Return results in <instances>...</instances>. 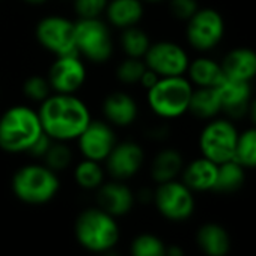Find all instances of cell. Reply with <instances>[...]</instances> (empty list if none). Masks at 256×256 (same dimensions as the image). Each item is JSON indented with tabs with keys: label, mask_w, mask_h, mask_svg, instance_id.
I'll return each instance as SVG.
<instances>
[{
	"label": "cell",
	"mask_w": 256,
	"mask_h": 256,
	"mask_svg": "<svg viewBox=\"0 0 256 256\" xmlns=\"http://www.w3.org/2000/svg\"><path fill=\"white\" fill-rule=\"evenodd\" d=\"M38 116L42 132L53 140L77 139L92 120L88 106L74 94H54L41 102Z\"/></svg>",
	"instance_id": "6da1fadb"
},
{
	"label": "cell",
	"mask_w": 256,
	"mask_h": 256,
	"mask_svg": "<svg viewBox=\"0 0 256 256\" xmlns=\"http://www.w3.org/2000/svg\"><path fill=\"white\" fill-rule=\"evenodd\" d=\"M38 112L14 106L0 116V148L6 152H28L42 134Z\"/></svg>",
	"instance_id": "7a4b0ae2"
},
{
	"label": "cell",
	"mask_w": 256,
	"mask_h": 256,
	"mask_svg": "<svg viewBox=\"0 0 256 256\" xmlns=\"http://www.w3.org/2000/svg\"><path fill=\"white\" fill-rule=\"evenodd\" d=\"M193 84L184 76L160 77L148 89V104L151 110L164 119L180 118L188 112Z\"/></svg>",
	"instance_id": "3957f363"
},
{
	"label": "cell",
	"mask_w": 256,
	"mask_h": 256,
	"mask_svg": "<svg viewBox=\"0 0 256 256\" xmlns=\"http://www.w3.org/2000/svg\"><path fill=\"white\" fill-rule=\"evenodd\" d=\"M12 190L23 202L40 205L54 198L59 190V180L56 172L46 164H28L16 172Z\"/></svg>",
	"instance_id": "277c9868"
},
{
	"label": "cell",
	"mask_w": 256,
	"mask_h": 256,
	"mask_svg": "<svg viewBox=\"0 0 256 256\" xmlns=\"http://www.w3.org/2000/svg\"><path fill=\"white\" fill-rule=\"evenodd\" d=\"M76 234L83 247L92 252H107L118 242L119 228L113 216L101 208H90L78 216Z\"/></svg>",
	"instance_id": "5b68a950"
},
{
	"label": "cell",
	"mask_w": 256,
	"mask_h": 256,
	"mask_svg": "<svg viewBox=\"0 0 256 256\" xmlns=\"http://www.w3.org/2000/svg\"><path fill=\"white\" fill-rule=\"evenodd\" d=\"M74 40L78 56L95 64L110 59L113 44L110 30L100 18H80L74 23Z\"/></svg>",
	"instance_id": "8992f818"
},
{
	"label": "cell",
	"mask_w": 256,
	"mask_h": 256,
	"mask_svg": "<svg viewBox=\"0 0 256 256\" xmlns=\"http://www.w3.org/2000/svg\"><path fill=\"white\" fill-rule=\"evenodd\" d=\"M238 130L229 119H212L204 126L199 138L202 157L216 164L234 160Z\"/></svg>",
	"instance_id": "52a82bcc"
},
{
	"label": "cell",
	"mask_w": 256,
	"mask_h": 256,
	"mask_svg": "<svg viewBox=\"0 0 256 256\" xmlns=\"http://www.w3.org/2000/svg\"><path fill=\"white\" fill-rule=\"evenodd\" d=\"M223 35L224 20L222 14L212 8H199L187 22V41L199 52H208L217 47Z\"/></svg>",
	"instance_id": "ba28073f"
},
{
	"label": "cell",
	"mask_w": 256,
	"mask_h": 256,
	"mask_svg": "<svg viewBox=\"0 0 256 256\" xmlns=\"http://www.w3.org/2000/svg\"><path fill=\"white\" fill-rule=\"evenodd\" d=\"M36 40L56 58L77 54L74 40V23L68 18L52 16L42 18L36 26Z\"/></svg>",
	"instance_id": "9c48e42d"
},
{
	"label": "cell",
	"mask_w": 256,
	"mask_h": 256,
	"mask_svg": "<svg viewBox=\"0 0 256 256\" xmlns=\"http://www.w3.org/2000/svg\"><path fill=\"white\" fill-rule=\"evenodd\" d=\"M144 60L146 68L154 71L158 77L184 76L190 64L186 50L170 41L151 44Z\"/></svg>",
	"instance_id": "30bf717a"
},
{
	"label": "cell",
	"mask_w": 256,
	"mask_h": 256,
	"mask_svg": "<svg viewBox=\"0 0 256 256\" xmlns=\"http://www.w3.org/2000/svg\"><path fill=\"white\" fill-rule=\"evenodd\" d=\"M156 204L160 212L170 220H186L194 210L192 190L178 181H168L158 186L156 192Z\"/></svg>",
	"instance_id": "8fae6325"
},
{
	"label": "cell",
	"mask_w": 256,
	"mask_h": 256,
	"mask_svg": "<svg viewBox=\"0 0 256 256\" xmlns=\"http://www.w3.org/2000/svg\"><path fill=\"white\" fill-rule=\"evenodd\" d=\"M47 78L56 94H74L86 80V68L78 54L58 56Z\"/></svg>",
	"instance_id": "7c38bea8"
},
{
	"label": "cell",
	"mask_w": 256,
	"mask_h": 256,
	"mask_svg": "<svg viewBox=\"0 0 256 256\" xmlns=\"http://www.w3.org/2000/svg\"><path fill=\"white\" fill-rule=\"evenodd\" d=\"M77 140L83 157L94 162H104L116 145L112 126L102 120H90Z\"/></svg>",
	"instance_id": "4fadbf2b"
},
{
	"label": "cell",
	"mask_w": 256,
	"mask_h": 256,
	"mask_svg": "<svg viewBox=\"0 0 256 256\" xmlns=\"http://www.w3.org/2000/svg\"><path fill=\"white\" fill-rule=\"evenodd\" d=\"M145 160L144 150L134 142L116 144L104 160L107 170L114 180H126L139 172Z\"/></svg>",
	"instance_id": "5bb4252c"
},
{
	"label": "cell",
	"mask_w": 256,
	"mask_h": 256,
	"mask_svg": "<svg viewBox=\"0 0 256 256\" xmlns=\"http://www.w3.org/2000/svg\"><path fill=\"white\" fill-rule=\"evenodd\" d=\"M214 89L218 95L222 112H224L234 119L247 114L248 104L252 100V88L248 82L223 77L214 86Z\"/></svg>",
	"instance_id": "9a60e30c"
},
{
	"label": "cell",
	"mask_w": 256,
	"mask_h": 256,
	"mask_svg": "<svg viewBox=\"0 0 256 256\" xmlns=\"http://www.w3.org/2000/svg\"><path fill=\"white\" fill-rule=\"evenodd\" d=\"M224 77L252 82L256 77V52L248 47H238L230 50L222 60Z\"/></svg>",
	"instance_id": "2e32d148"
},
{
	"label": "cell",
	"mask_w": 256,
	"mask_h": 256,
	"mask_svg": "<svg viewBox=\"0 0 256 256\" xmlns=\"http://www.w3.org/2000/svg\"><path fill=\"white\" fill-rule=\"evenodd\" d=\"M98 204L100 208L110 216H124L132 210L134 196L132 190L122 182H108L98 187Z\"/></svg>",
	"instance_id": "e0dca14e"
},
{
	"label": "cell",
	"mask_w": 256,
	"mask_h": 256,
	"mask_svg": "<svg viewBox=\"0 0 256 256\" xmlns=\"http://www.w3.org/2000/svg\"><path fill=\"white\" fill-rule=\"evenodd\" d=\"M102 110L106 119L116 126H128L138 118V104L132 95L125 92H113L107 95Z\"/></svg>",
	"instance_id": "ac0fdd59"
},
{
	"label": "cell",
	"mask_w": 256,
	"mask_h": 256,
	"mask_svg": "<svg viewBox=\"0 0 256 256\" xmlns=\"http://www.w3.org/2000/svg\"><path fill=\"white\" fill-rule=\"evenodd\" d=\"M217 168L218 164L212 163L211 160L202 157L193 160L182 174L184 184L192 192H206L214 190L216 180H217Z\"/></svg>",
	"instance_id": "d6986e66"
},
{
	"label": "cell",
	"mask_w": 256,
	"mask_h": 256,
	"mask_svg": "<svg viewBox=\"0 0 256 256\" xmlns=\"http://www.w3.org/2000/svg\"><path fill=\"white\" fill-rule=\"evenodd\" d=\"M107 20L118 29L136 26L144 17L142 0H110L104 11Z\"/></svg>",
	"instance_id": "ffe728a7"
},
{
	"label": "cell",
	"mask_w": 256,
	"mask_h": 256,
	"mask_svg": "<svg viewBox=\"0 0 256 256\" xmlns=\"http://www.w3.org/2000/svg\"><path fill=\"white\" fill-rule=\"evenodd\" d=\"M188 78L196 88H214L223 77L222 65L210 58H198L188 64Z\"/></svg>",
	"instance_id": "44dd1931"
},
{
	"label": "cell",
	"mask_w": 256,
	"mask_h": 256,
	"mask_svg": "<svg viewBox=\"0 0 256 256\" xmlns=\"http://www.w3.org/2000/svg\"><path fill=\"white\" fill-rule=\"evenodd\" d=\"M198 242L208 256H224L229 252V235L217 223H206L198 232Z\"/></svg>",
	"instance_id": "7402d4cb"
},
{
	"label": "cell",
	"mask_w": 256,
	"mask_h": 256,
	"mask_svg": "<svg viewBox=\"0 0 256 256\" xmlns=\"http://www.w3.org/2000/svg\"><path fill=\"white\" fill-rule=\"evenodd\" d=\"M182 156L176 150H163L156 156L152 162L151 175L154 181L163 184L168 181H174L176 175L182 170Z\"/></svg>",
	"instance_id": "603a6c76"
},
{
	"label": "cell",
	"mask_w": 256,
	"mask_h": 256,
	"mask_svg": "<svg viewBox=\"0 0 256 256\" xmlns=\"http://www.w3.org/2000/svg\"><path fill=\"white\" fill-rule=\"evenodd\" d=\"M188 112L200 119H212L222 112L220 100L214 88H196L192 92Z\"/></svg>",
	"instance_id": "cb8c5ba5"
},
{
	"label": "cell",
	"mask_w": 256,
	"mask_h": 256,
	"mask_svg": "<svg viewBox=\"0 0 256 256\" xmlns=\"http://www.w3.org/2000/svg\"><path fill=\"white\" fill-rule=\"evenodd\" d=\"M244 169L236 160H229L217 168V180L214 190L222 193H232L241 188L246 180Z\"/></svg>",
	"instance_id": "d4e9b609"
},
{
	"label": "cell",
	"mask_w": 256,
	"mask_h": 256,
	"mask_svg": "<svg viewBox=\"0 0 256 256\" xmlns=\"http://www.w3.org/2000/svg\"><path fill=\"white\" fill-rule=\"evenodd\" d=\"M120 46L126 58L144 59V56L146 54L151 46V41H150V36L142 29H139L138 26H132V28L122 29Z\"/></svg>",
	"instance_id": "484cf974"
},
{
	"label": "cell",
	"mask_w": 256,
	"mask_h": 256,
	"mask_svg": "<svg viewBox=\"0 0 256 256\" xmlns=\"http://www.w3.org/2000/svg\"><path fill=\"white\" fill-rule=\"evenodd\" d=\"M234 160L242 168H256V126L238 133Z\"/></svg>",
	"instance_id": "4316f807"
},
{
	"label": "cell",
	"mask_w": 256,
	"mask_h": 256,
	"mask_svg": "<svg viewBox=\"0 0 256 256\" xmlns=\"http://www.w3.org/2000/svg\"><path fill=\"white\" fill-rule=\"evenodd\" d=\"M74 176H76V181L80 187L92 190V188H98L102 184L104 174H102V169L100 166V162L84 158L82 163L77 164Z\"/></svg>",
	"instance_id": "83f0119b"
},
{
	"label": "cell",
	"mask_w": 256,
	"mask_h": 256,
	"mask_svg": "<svg viewBox=\"0 0 256 256\" xmlns=\"http://www.w3.org/2000/svg\"><path fill=\"white\" fill-rule=\"evenodd\" d=\"M42 158L48 169H52L53 172H59L70 166L72 154H71V150L65 145V142L53 140V144L50 145L48 151L46 152Z\"/></svg>",
	"instance_id": "f1b7e54d"
},
{
	"label": "cell",
	"mask_w": 256,
	"mask_h": 256,
	"mask_svg": "<svg viewBox=\"0 0 256 256\" xmlns=\"http://www.w3.org/2000/svg\"><path fill=\"white\" fill-rule=\"evenodd\" d=\"M133 256H166V247L160 238L151 234L139 235L132 246Z\"/></svg>",
	"instance_id": "f546056e"
},
{
	"label": "cell",
	"mask_w": 256,
	"mask_h": 256,
	"mask_svg": "<svg viewBox=\"0 0 256 256\" xmlns=\"http://www.w3.org/2000/svg\"><path fill=\"white\" fill-rule=\"evenodd\" d=\"M146 70L145 60L144 59H138V58H126L124 62H120L118 65L116 70V76L122 83L126 84H133V83H139L144 72Z\"/></svg>",
	"instance_id": "4dcf8cb0"
},
{
	"label": "cell",
	"mask_w": 256,
	"mask_h": 256,
	"mask_svg": "<svg viewBox=\"0 0 256 256\" xmlns=\"http://www.w3.org/2000/svg\"><path fill=\"white\" fill-rule=\"evenodd\" d=\"M23 92L29 100L41 104L44 100H47L52 95V86L48 83V78L41 76H32L24 82Z\"/></svg>",
	"instance_id": "1f68e13d"
},
{
	"label": "cell",
	"mask_w": 256,
	"mask_h": 256,
	"mask_svg": "<svg viewBox=\"0 0 256 256\" xmlns=\"http://www.w3.org/2000/svg\"><path fill=\"white\" fill-rule=\"evenodd\" d=\"M108 0H74L78 18H100L106 11Z\"/></svg>",
	"instance_id": "d6a6232c"
},
{
	"label": "cell",
	"mask_w": 256,
	"mask_h": 256,
	"mask_svg": "<svg viewBox=\"0 0 256 256\" xmlns=\"http://www.w3.org/2000/svg\"><path fill=\"white\" fill-rule=\"evenodd\" d=\"M169 8L175 18L188 22L199 10V5L198 0H170Z\"/></svg>",
	"instance_id": "836d02e7"
},
{
	"label": "cell",
	"mask_w": 256,
	"mask_h": 256,
	"mask_svg": "<svg viewBox=\"0 0 256 256\" xmlns=\"http://www.w3.org/2000/svg\"><path fill=\"white\" fill-rule=\"evenodd\" d=\"M52 144H53V139H52L50 136H47L46 133H42V134L40 136V139L30 146V150H29L28 152L32 154V156H35V157H44L46 152L48 151V148H50Z\"/></svg>",
	"instance_id": "e575fe53"
},
{
	"label": "cell",
	"mask_w": 256,
	"mask_h": 256,
	"mask_svg": "<svg viewBox=\"0 0 256 256\" xmlns=\"http://www.w3.org/2000/svg\"><path fill=\"white\" fill-rule=\"evenodd\" d=\"M158 78H160V77H158L154 71H151L150 68H146L139 83H140V84L148 90V89H151V88L157 83V80H158Z\"/></svg>",
	"instance_id": "d590c367"
},
{
	"label": "cell",
	"mask_w": 256,
	"mask_h": 256,
	"mask_svg": "<svg viewBox=\"0 0 256 256\" xmlns=\"http://www.w3.org/2000/svg\"><path fill=\"white\" fill-rule=\"evenodd\" d=\"M252 122H253V126H256V98L254 100H250V104H248V110H247Z\"/></svg>",
	"instance_id": "8d00e7d4"
},
{
	"label": "cell",
	"mask_w": 256,
	"mask_h": 256,
	"mask_svg": "<svg viewBox=\"0 0 256 256\" xmlns=\"http://www.w3.org/2000/svg\"><path fill=\"white\" fill-rule=\"evenodd\" d=\"M166 256H184V253L178 246H172V247H166Z\"/></svg>",
	"instance_id": "74e56055"
},
{
	"label": "cell",
	"mask_w": 256,
	"mask_h": 256,
	"mask_svg": "<svg viewBox=\"0 0 256 256\" xmlns=\"http://www.w3.org/2000/svg\"><path fill=\"white\" fill-rule=\"evenodd\" d=\"M24 2H28L30 5H42V4L47 2V0H24Z\"/></svg>",
	"instance_id": "f35d334b"
},
{
	"label": "cell",
	"mask_w": 256,
	"mask_h": 256,
	"mask_svg": "<svg viewBox=\"0 0 256 256\" xmlns=\"http://www.w3.org/2000/svg\"><path fill=\"white\" fill-rule=\"evenodd\" d=\"M142 2H150V4H156V2H162V0H142Z\"/></svg>",
	"instance_id": "ab89813d"
},
{
	"label": "cell",
	"mask_w": 256,
	"mask_h": 256,
	"mask_svg": "<svg viewBox=\"0 0 256 256\" xmlns=\"http://www.w3.org/2000/svg\"><path fill=\"white\" fill-rule=\"evenodd\" d=\"M106 256H118V254H114V253H107Z\"/></svg>",
	"instance_id": "60d3db41"
}]
</instances>
